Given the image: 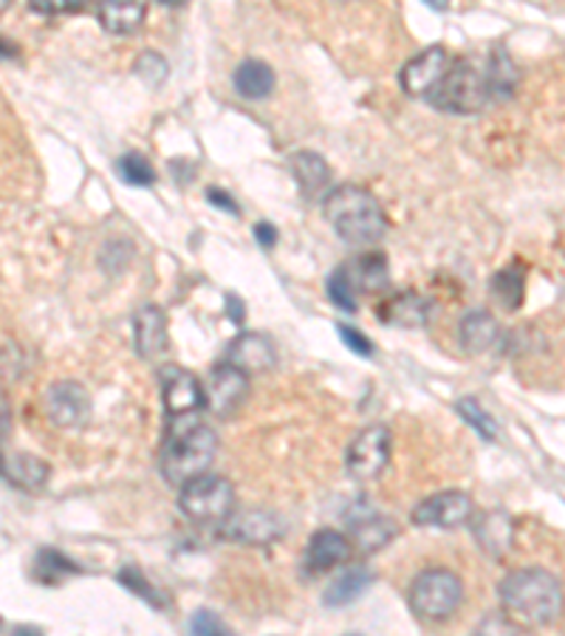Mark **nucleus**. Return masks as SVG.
I'll use <instances>...</instances> for the list:
<instances>
[{
  "instance_id": "f257e3e1",
  "label": "nucleus",
  "mask_w": 565,
  "mask_h": 636,
  "mask_svg": "<svg viewBox=\"0 0 565 636\" xmlns=\"http://www.w3.org/2000/svg\"><path fill=\"white\" fill-rule=\"evenodd\" d=\"M501 603L523 628H548L565 614L563 583L546 569H518L501 580Z\"/></svg>"
},
{
  "instance_id": "f03ea898",
  "label": "nucleus",
  "mask_w": 565,
  "mask_h": 636,
  "mask_svg": "<svg viewBox=\"0 0 565 636\" xmlns=\"http://www.w3.org/2000/svg\"><path fill=\"white\" fill-rule=\"evenodd\" d=\"M323 204L325 218L348 247H373L388 235V215L371 190L343 184L325 195Z\"/></svg>"
},
{
  "instance_id": "7ed1b4c3",
  "label": "nucleus",
  "mask_w": 565,
  "mask_h": 636,
  "mask_svg": "<svg viewBox=\"0 0 565 636\" xmlns=\"http://www.w3.org/2000/svg\"><path fill=\"white\" fill-rule=\"evenodd\" d=\"M218 450V435L207 422L193 416L170 419L167 442L162 450V475L167 484H187L195 475L207 473Z\"/></svg>"
},
{
  "instance_id": "20e7f679",
  "label": "nucleus",
  "mask_w": 565,
  "mask_h": 636,
  "mask_svg": "<svg viewBox=\"0 0 565 636\" xmlns=\"http://www.w3.org/2000/svg\"><path fill=\"white\" fill-rule=\"evenodd\" d=\"M427 99L436 111L455 114V117H472L481 114L492 97H489L487 72H481L478 65L469 60H458L442 74L436 88L427 94Z\"/></svg>"
},
{
  "instance_id": "39448f33",
  "label": "nucleus",
  "mask_w": 565,
  "mask_h": 636,
  "mask_svg": "<svg viewBox=\"0 0 565 636\" xmlns=\"http://www.w3.org/2000/svg\"><path fill=\"white\" fill-rule=\"evenodd\" d=\"M464 600L461 578L449 569H427L410 585V608L424 623H444Z\"/></svg>"
},
{
  "instance_id": "423d86ee",
  "label": "nucleus",
  "mask_w": 565,
  "mask_h": 636,
  "mask_svg": "<svg viewBox=\"0 0 565 636\" xmlns=\"http://www.w3.org/2000/svg\"><path fill=\"white\" fill-rule=\"evenodd\" d=\"M178 507L195 524H221L235 509L232 481L215 473H202L182 484Z\"/></svg>"
},
{
  "instance_id": "0eeeda50",
  "label": "nucleus",
  "mask_w": 565,
  "mask_h": 636,
  "mask_svg": "<svg viewBox=\"0 0 565 636\" xmlns=\"http://www.w3.org/2000/svg\"><path fill=\"white\" fill-rule=\"evenodd\" d=\"M390 462V430L384 424H371L359 430L357 439L348 444L345 470L357 481H371L384 473Z\"/></svg>"
},
{
  "instance_id": "6e6552de",
  "label": "nucleus",
  "mask_w": 565,
  "mask_h": 636,
  "mask_svg": "<svg viewBox=\"0 0 565 636\" xmlns=\"http://www.w3.org/2000/svg\"><path fill=\"white\" fill-rule=\"evenodd\" d=\"M286 526L272 509H241V513H229V518L221 520V538L243 546H269L278 538H283Z\"/></svg>"
},
{
  "instance_id": "1a4fd4ad",
  "label": "nucleus",
  "mask_w": 565,
  "mask_h": 636,
  "mask_svg": "<svg viewBox=\"0 0 565 636\" xmlns=\"http://www.w3.org/2000/svg\"><path fill=\"white\" fill-rule=\"evenodd\" d=\"M43 408H46V416L52 424H57V428L63 430H77L88 424L94 405L83 385L74 382V379H63V382H54L52 388L46 390Z\"/></svg>"
},
{
  "instance_id": "9d476101",
  "label": "nucleus",
  "mask_w": 565,
  "mask_h": 636,
  "mask_svg": "<svg viewBox=\"0 0 565 636\" xmlns=\"http://www.w3.org/2000/svg\"><path fill=\"white\" fill-rule=\"evenodd\" d=\"M472 498L461 489H444V493L430 495L413 509V524L433 526V529H455L472 518Z\"/></svg>"
},
{
  "instance_id": "9b49d317",
  "label": "nucleus",
  "mask_w": 565,
  "mask_h": 636,
  "mask_svg": "<svg viewBox=\"0 0 565 636\" xmlns=\"http://www.w3.org/2000/svg\"><path fill=\"white\" fill-rule=\"evenodd\" d=\"M204 394H207V410H213L218 419H229L232 413H238V408L247 399L249 377L232 363L215 365L209 370V385Z\"/></svg>"
},
{
  "instance_id": "f8f14e48",
  "label": "nucleus",
  "mask_w": 565,
  "mask_h": 636,
  "mask_svg": "<svg viewBox=\"0 0 565 636\" xmlns=\"http://www.w3.org/2000/svg\"><path fill=\"white\" fill-rule=\"evenodd\" d=\"M162 394L164 408L170 419H182L207 408V394L204 385L184 368H167L162 374Z\"/></svg>"
},
{
  "instance_id": "ddd939ff",
  "label": "nucleus",
  "mask_w": 565,
  "mask_h": 636,
  "mask_svg": "<svg viewBox=\"0 0 565 636\" xmlns=\"http://www.w3.org/2000/svg\"><path fill=\"white\" fill-rule=\"evenodd\" d=\"M444 72H447V52L442 46H430L404 65L399 83L408 97H427Z\"/></svg>"
},
{
  "instance_id": "4468645a",
  "label": "nucleus",
  "mask_w": 565,
  "mask_h": 636,
  "mask_svg": "<svg viewBox=\"0 0 565 636\" xmlns=\"http://www.w3.org/2000/svg\"><path fill=\"white\" fill-rule=\"evenodd\" d=\"M227 363H232L235 368H241L247 377L252 374H267L278 365V348H274L272 339L267 334L247 332L241 337H235L232 345L227 351Z\"/></svg>"
},
{
  "instance_id": "2eb2a0df",
  "label": "nucleus",
  "mask_w": 565,
  "mask_h": 636,
  "mask_svg": "<svg viewBox=\"0 0 565 636\" xmlns=\"http://www.w3.org/2000/svg\"><path fill=\"white\" fill-rule=\"evenodd\" d=\"M48 475H52V467L37 455L23 453V450L0 453V478L23 489V493H37V489L46 487Z\"/></svg>"
},
{
  "instance_id": "dca6fc26",
  "label": "nucleus",
  "mask_w": 565,
  "mask_h": 636,
  "mask_svg": "<svg viewBox=\"0 0 565 636\" xmlns=\"http://www.w3.org/2000/svg\"><path fill=\"white\" fill-rule=\"evenodd\" d=\"M133 339H137V354L148 363H156L167 354V317L159 305H144L133 320Z\"/></svg>"
},
{
  "instance_id": "f3484780",
  "label": "nucleus",
  "mask_w": 565,
  "mask_h": 636,
  "mask_svg": "<svg viewBox=\"0 0 565 636\" xmlns=\"http://www.w3.org/2000/svg\"><path fill=\"white\" fill-rule=\"evenodd\" d=\"M351 558V540L337 529H319L306 546V565L312 574H325Z\"/></svg>"
},
{
  "instance_id": "a211bd4d",
  "label": "nucleus",
  "mask_w": 565,
  "mask_h": 636,
  "mask_svg": "<svg viewBox=\"0 0 565 636\" xmlns=\"http://www.w3.org/2000/svg\"><path fill=\"white\" fill-rule=\"evenodd\" d=\"M289 168H292L294 182H297L303 198L317 202V198L328 195V187H332V168H328V162H325L319 153H314V150H300V153L292 157Z\"/></svg>"
},
{
  "instance_id": "6ab92c4d",
  "label": "nucleus",
  "mask_w": 565,
  "mask_h": 636,
  "mask_svg": "<svg viewBox=\"0 0 565 636\" xmlns=\"http://www.w3.org/2000/svg\"><path fill=\"white\" fill-rule=\"evenodd\" d=\"M472 535L483 552L492 554V558H503V554L512 549V540H514L512 515L503 513V509L483 513L481 518L472 524Z\"/></svg>"
},
{
  "instance_id": "aec40b11",
  "label": "nucleus",
  "mask_w": 565,
  "mask_h": 636,
  "mask_svg": "<svg viewBox=\"0 0 565 636\" xmlns=\"http://www.w3.org/2000/svg\"><path fill=\"white\" fill-rule=\"evenodd\" d=\"M458 339H461V348L467 354L478 357V354H487L501 343V325L489 312L475 309V312L464 314L461 323H458Z\"/></svg>"
},
{
  "instance_id": "412c9836",
  "label": "nucleus",
  "mask_w": 565,
  "mask_h": 636,
  "mask_svg": "<svg viewBox=\"0 0 565 636\" xmlns=\"http://www.w3.org/2000/svg\"><path fill=\"white\" fill-rule=\"evenodd\" d=\"M144 0H99L97 18L99 26L108 34H117V37H128V34L139 32V26L144 23Z\"/></svg>"
},
{
  "instance_id": "4be33fe9",
  "label": "nucleus",
  "mask_w": 565,
  "mask_h": 636,
  "mask_svg": "<svg viewBox=\"0 0 565 636\" xmlns=\"http://www.w3.org/2000/svg\"><path fill=\"white\" fill-rule=\"evenodd\" d=\"M382 323L399 325V328H424L430 323V300L413 292L393 294L379 305Z\"/></svg>"
},
{
  "instance_id": "5701e85b",
  "label": "nucleus",
  "mask_w": 565,
  "mask_h": 636,
  "mask_svg": "<svg viewBox=\"0 0 565 636\" xmlns=\"http://www.w3.org/2000/svg\"><path fill=\"white\" fill-rule=\"evenodd\" d=\"M235 91L241 94L243 99H252V103H258V99H269L274 91V72L269 68L267 63H260V60H243L238 68H235Z\"/></svg>"
},
{
  "instance_id": "b1692460",
  "label": "nucleus",
  "mask_w": 565,
  "mask_h": 636,
  "mask_svg": "<svg viewBox=\"0 0 565 636\" xmlns=\"http://www.w3.org/2000/svg\"><path fill=\"white\" fill-rule=\"evenodd\" d=\"M373 583V572L368 565H351L345 569L328 591L323 594V603L332 605V608H343V605H351L354 600H359L368 591V585Z\"/></svg>"
},
{
  "instance_id": "393cba45",
  "label": "nucleus",
  "mask_w": 565,
  "mask_h": 636,
  "mask_svg": "<svg viewBox=\"0 0 565 636\" xmlns=\"http://www.w3.org/2000/svg\"><path fill=\"white\" fill-rule=\"evenodd\" d=\"M348 274H351L357 292H382L390 283L388 258L382 252H365L348 263Z\"/></svg>"
},
{
  "instance_id": "a878e982",
  "label": "nucleus",
  "mask_w": 565,
  "mask_h": 636,
  "mask_svg": "<svg viewBox=\"0 0 565 636\" xmlns=\"http://www.w3.org/2000/svg\"><path fill=\"white\" fill-rule=\"evenodd\" d=\"M348 524H351L354 540H357L362 552H377V549H382V546H388L390 540L396 538L399 532L393 520L377 513L365 515V518H354Z\"/></svg>"
},
{
  "instance_id": "bb28decb",
  "label": "nucleus",
  "mask_w": 565,
  "mask_h": 636,
  "mask_svg": "<svg viewBox=\"0 0 565 636\" xmlns=\"http://www.w3.org/2000/svg\"><path fill=\"white\" fill-rule=\"evenodd\" d=\"M492 294L509 312L520 309L523 300H526V269L520 263H509V267L498 269L492 278Z\"/></svg>"
},
{
  "instance_id": "cd10ccee",
  "label": "nucleus",
  "mask_w": 565,
  "mask_h": 636,
  "mask_svg": "<svg viewBox=\"0 0 565 636\" xmlns=\"http://www.w3.org/2000/svg\"><path fill=\"white\" fill-rule=\"evenodd\" d=\"M487 85H489V97L492 99H509L514 94V88H518V72H514L512 60L507 57V52L503 48H495L492 54H489V63H487Z\"/></svg>"
},
{
  "instance_id": "c85d7f7f",
  "label": "nucleus",
  "mask_w": 565,
  "mask_h": 636,
  "mask_svg": "<svg viewBox=\"0 0 565 636\" xmlns=\"http://www.w3.org/2000/svg\"><path fill=\"white\" fill-rule=\"evenodd\" d=\"M77 572L79 565L65 558L63 552H57V549H40L37 560H34V580L43 585H57Z\"/></svg>"
},
{
  "instance_id": "c756f323",
  "label": "nucleus",
  "mask_w": 565,
  "mask_h": 636,
  "mask_svg": "<svg viewBox=\"0 0 565 636\" xmlns=\"http://www.w3.org/2000/svg\"><path fill=\"white\" fill-rule=\"evenodd\" d=\"M119 583L124 585L128 591H133L137 597H142L144 603H150L156 611H164L170 605V597L164 594L162 589H156V585L150 583L148 578H144L142 572H139L137 565H122V572L117 574Z\"/></svg>"
},
{
  "instance_id": "7c9ffc66",
  "label": "nucleus",
  "mask_w": 565,
  "mask_h": 636,
  "mask_svg": "<svg viewBox=\"0 0 565 636\" xmlns=\"http://www.w3.org/2000/svg\"><path fill=\"white\" fill-rule=\"evenodd\" d=\"M455 410H458V416H461L464 422H467L475 433L481 435L483 442H495V439H498V422H495L492 413H489L487 408H481L478 399L472 397L461 399V402L455 405Z\"/></svg>"
},
{
  "instance_id": "2f4dec72",
  "label": "nucleus",
  "mask_w": 565,
  "mask_h": 636,
  "mask_svg": "<svg viewBox=\"0 0 565 636\" xmlns=\"http://www.w3.org/2000/svg\"><path fill=\"white\" fill-rule=\"evenodd\" d=\"M357 287H354L351 274H348V269L339 267L337 272L328 278V298H332V303L337 305V309H343V312H357Z\"/></svg>"
},
{
  "instance_id": "473e14b6",
  "label": "nucleus",
  "mask_w": 565,
  "mask_h": 636,
  "mask_svg": "<svg viewBox=\"0 0 565 636\" xmlns=\"http://www.w3.org/2000/svg\"><path fill=\"white\" fill-rule=\"evenodd\" d=\"M117 170L124 182L133 184V187H150V184H156V170L150 168L148 159L139 157V153H128V157L119 159Z\"/></svg>"
},
{
  "instance_id": "72a5a7b5",
  "label": "nucleus",
  "mask_w": 565,
  "mask_h": 636,
  "mask_svg": "<svg viewBox=\"0 0 565 636\" xmlns=\"http://www.w3.org/2000/svg\"><path fill=\"white\" fill-rule=\"evenodd\" d=\"M137 74L139 77L144 79V83L150 85V88H159V85L167 79V72H170V65H167V60L162 57V54H156V52H144L142 57L137 60Z\"/></svg>"
},
{
  "instance_id": "f704fd0d",
  "label": "nucleus",
  "mask_w": 565,
  "mask_h": 636,
  "mask_svg": "<svg viewBox=\"0 0 565 636\" xmlns=\"http://www.w3.org/2000/svg\"><path fill=\"white\" fill-rule=\"evenodd\" d=\"M94 0H29V9L43 18H59V14H77L91 7Z\"/></svg>"
},
{
  "instance_id": "c9c22d12",
  "label": "nucleus",
  "mask_w": 565,
  "mask_h": 636,
  "mask_svg": "<svg viewBox=\"0 0 565 636\" xmlns=\"http://www.w3.org/2000/svg\"><path fill=\"white\" fill-rule=\"evenodd\" d=\"M339 337H343V343L348 345V348L354 351V354H359V357H371L373 354V343L368 337H365L359 328H351V325H337Z\"/></svg>"
},
{
  "instance_id": "e433bc0d",
  "label": "nucleus",
  "mask_w": 565,
  "mask_h": 636,
  "mask_svg": "<svg viewBox=\"0 0 565 636\" xmlns=\"http://www.w3.org/2000/svg\"><path fill=\"white\" fill-rule=\"evenodd\" d=\"M189 630L193 634H202V636H209V634H229L227 625L221 623V619L215 617L213 611H198L193 619H189Z\"/></svg>"
},
{
  "instance_id": "4c0bfd02",
  "label": "nucleus",
  "mask_w": 565,
  "mask_h": 636,
  "mask_svg": "<svg viewBox=\"0 0 565 636\" xmlns=\"http://www.w3.org/2000/svg\"><path fill=\"white\" fill-rule=\"evenodd\" d=\"M9 430H12V399L0 390V444L9 439Z\"/></svg>"
},
{
  "instance_id": "58836bf2",
  "label": "nucleus",
  "mask_w": 565,
  "mask_h": 636,
  "mask_svg": "<svg viewBox=\"0 0 565 636\" xmlns=\"http://www.w3.org/2000/svg\"><path fill=\"white\" fill-rule=\"evenodd\" d=\"M207 198H209V202H213L218 209H227V213H232V215H241V209H238V204H235L232 195L224 193V190L209 187V190H207Z\"/></svg>"
},
{
  "instance_id": "ea45409f",
  "label": "nucleus",
  "mask_w": 565,
  "mask_h": 636,
  "mask_svg": "<svg viewBox=\"0 0 565 636\" xmlns=\"http://www.w3.org/2000/svg\"><path fill=\"white\" fill-rule=\"evenodd\" d=\"M254 240H258L263 249H272L278 244V229L269 222H258L254 224Z\"/></svg>"
},
{
  "instance_id": "a19ab883",
  "label": "nucleus",
  "mask_w": 565,
  "mask_h": 636,
  "mask_svg": "<svg viewBox=\"0 0 565 636\" xmlns=\"http://www.w3.org/2000/svg\"><path fill=\"white\" fill-rule=\"evenodd\" d=\"M227 309L232 323H243V303L241 300H235V294H227Z\"/></svg>"
},
{
  "instance_id": "79ce46f5",
  "label": "nucleus",
  "mask_w": 565,
  "mask_h": 636,
  "mask_svg": "<svg viewBox=\"0 0 565 636\" xmlns=\"http://www.w3.org/2000/svg\"><path fill=\"white\" fill-rule=\"evenodd\" d=\"M14 54H18V52H14L12 43H9V40L0 37V60H12Z\"/></svg>"
},
{
  "instance_id": "37998d69",
  "label": "nucleus",
  "mask_w": 565,
  "mask_h": 636,
  "mask_svg": "<svg viewBox=\"0 0 565 636\" xmlns=\"http://www.w3.org/2000/svg\"><path fill=\"white\" fill-rule=\"evenodd\" d=\"M430 9H438V12H444V9H449V0H424Z\"/></svg>"
},
{
  "instance_id": "c03bdc74",
  "label": "nucleus",
  "mask_w": 565,
  "mask_h": 636,
  "mask_svg": "<svg viewBox=\"0 0 565 636\" xmlns=\"http://www.w3.org/2000/svg\"><path fill=\"white\" fill-rule=\"evenodd\" d=\"M159 3H162V7H170V9H178V7H184L187 0H159Z\"/></svg>"
},
{
  "instance_id": "a18cd8bd",
  "label": "nucleus",
  "mask_w": 565,
  "mask_h": 636,
  "mask_svg": "<svg viewBox=\"0 0 565 636\" xmlns=\"http://www.w3.org/2000/svg\"><path fill=\"white\" fill-rule=\"evenodd\" d=\"M12 3H14V0H0V14L7 12V9H9V7H12Z\"/></svg>"
}]
</instances>
